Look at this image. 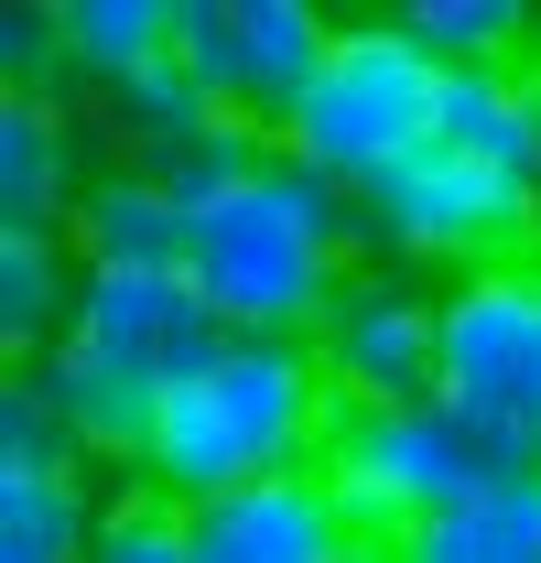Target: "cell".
<instances>
[{
  "instance_id": "1",
  "label": "cell",
  "mask_w": 541,
  "mask_h": 563,
  "mask_svg": "<svg viewBox=\"0 0 541 563\" xmlns=\"http://www.w3.org/2000/svg\"><path fill=\"white\" fill-rule=\"evenodd\" d=\"M368 272H498L541 261V66L444 76L433 141L357 196Z\"/></svg>"
},
{
  "instance_id": "2",
  "label": "cell",
  "mask_w": 541,
  "mask_h": 563,
  "mask_svg": "<svg viewBox=\"0 0 541 563\" xmlns=\"http://www.w3.org/2000/svg\"><path fill=\"white\" fill-rule=\"evenodd\" d=\"M336 379L325 357L292 347V336H228L196 379L163 390V422H152V455H141V498L163 509H217L239 488H270V477H314L325 444H336Z\"/></svg>"
},
{
  "instance_id": "3",
  "label": "cell",
  "mask_w": 541,
  "mask_h": 563,
  "mask_svg": "<svg viewBox=\"0 0 541 563\" xmlns=\"http://www.w3.org/2000/svg\"><path fill=\"white\" fill-rule=\"evenodd\" d=\"M357 272H368L357 261V196L314 185L281 152L250 185H228L217 207H196L185 282L217 303L228 336H292V347H314V325L336 314V292Z\"/></svg>"
},
{
  "instance_id": "4",
  "label": "cell",
  "mask_w": 541,
  "mask_h": 563,
  "mask_svg": "<svg viewBox=\"0 0 541 563\" xmlns=\"http://www.w3.org/2000/svg\"><path fill=\"white\" fill-rule=\"evenodd\" d=\"M433 109H444V66L401 33V11H368V22H336V55L314 66L303 109L270 131V152L336 196H368L433 141Z\"/></svg>"
},
{
  "instance_id": "5",
  "label": "cell",
  "mask_w": 541,
  "mask_h": 563,
  "mask_svg": "<svg viewBox=\"0 0 541 563\" xmlns=\"http://www.w3.org/2000/svg\"><path fill=\"white\" fill-rule=\"evenodd\" d=\"M498 477H531L487 422H466L444 390L433 401H390V412H346L336 444H325V488L346 498V520L368 542H411L433 531L455 498L498 488Z\"/></svg>"
},
{
  "instance_id": "6",
  "label": "cell",
  "mask_w": 541,
  "mask_h": 563,
  "mask_svg": "<svg viewBox=\"0 0 541 563\" xmlns=\"http://www.w3.org/2000/svg\"><path fill=\"white\" fill-rule=\"evenodd\" d=\"M444 401L541 466V261L444 282Z\"/></svg>"
},
{
  "instance_id": "7",
  "label": "cell",
  "mask_w": 541,
  "mask_h": 563,
  "mask_svg": "<svg viewBox=\"0 0 541 563\" xmlns=\"http://www.w3.org/2000/svg\"><path fill=\"white\" fill-rule=\"evenodd\" d=\"M325 55H336V22L314 0H185V76L239 131H281Z\"/></svg>"
},
{
  "instance_id": "8",
  "label": "cell",
  "mask_w": 541,
  "mask_h": 563,
  "mask_svg": "<svg viewBox=\"0 0 541 563\" xmlns=\"http://www.w3.org/2000/svg\"><path fill=\"white\" fill-rule=\"evenodd\" d=\"M314 357H325L346 412L433 401L444 390V292L422 272H357L336 292V314L314 325Z\"/></svg>"
},
{
  "instance_id": "9",
  "label": "cell",
  "mask_w": 541,
  "mask_h": 563,
  "mask_svg": "<svg viewBox=\"0 0 541 563\" xmlns=\"http://www.w3.org/2000/svg\"><path fill=\"white\" fill-rule=\"evenodd\" d=\"M66 336L98 347L109 368H131L141 390H174V379H196L206 357L228 347L217 303L185 272H87V303H76Z\"/></svg>"
},
{
  "instance_id": "10",
  "label": "cell",
  "mask_w": 541,
  "mask_h": 563,
  "mask_svg": "<svg viewBox=\"0 0 541 563\" xmlns=\"http://www.w3.org/2000/svg\"><path fill=\"white\" fill-rule=\"evenodd\" d=\"M185 542L196 563H357L368 531L346 520V498L314 477H270V488H239L217 509H185Z\"/></svg>"
},
{
  "instance_id": "11",
  "label": "cell",
  "mask_w": 541,
  "mask_h": 563,
  "mask_svg": "<svg viewBox=\"0 0 541 563\" xmlns=\"http://www.w3.org/2000/svg\"><path fill=\"white\" fill-rule=\"evenodd\" d=\"M98 163L66 98H0V239H66Z\"/></svg>"
},
{
  "instance_id": "12",
  "label": "cell",
  "mask_w": 541,
  "mask_h": 563,
  "mask_svg": "<svg viewBox=\"0 0 541 563\" xmlns=\"http://www.w3.org/2000/svg\"><path fill=\"white\" fill-rule=\"evenodd\" d=\"M66 239H76L87 272H185L196 217H185V196H174L163 174H141V163H98V185H87V207H76Z\"/></svg>"
},
{
  "instance_id": "13",
  "label": "cell",
  "mask_w": 541,
  "mask_h": 563,
  "mask_svg": "<svg viewBox=\"0 0 541 563\" xmlns=\"http://www.w3.org/2000/svg\"><path fill=\"white\" fill-rule=\"evenodd\" d=\"M55 22H66V76L87 98L185 55V0H55Z\"/></svg>"
},
{
  "instance_id": "14",
  "label": "cell",
  "mask_w": 541,
  "mask_h": 563,
  "mask_svg": "<svg viewBox=\"0 0 541 563\" xmlns=\"http://www.w3.org/2000/svg\"><path fill=\"white\" fill-rule=\"evenodd\" d=\"M109 509L87 466H0V563H87Z\"/></svg>"
},
{
  "instance_id": "15",
  "label": "cell",
  "mask_w": 541,
  "mask_h": 563,
  "mask_svg": "<svg viewBox=\"0 0 541 563\" xmlns=\"http://www.w3.org/2000/svg\"><path fill=\"white\" fill-rule=\"evenodd\" d=\"M98 131L120 141L109 163H141V174H174V163H185L196 141H217L228 120L206 109V87L185 76V55H174V66H152V76H131V87H109V98H98Z\"/></svg>"
},
{
  "instance_id": "16",
  "label": "cell",
  "mask_w": 541,
  "mask_h": 563,
  "mask_svg": "<svg viewBox=\"0 0 541 563\" xmlns=\"http://www.w3.org/2000/svg\"><path fill=\"white\" fill-rule=\"evenodd\" d=\"M76 303H87L76 239H0V347H11V368H33L44 347H66Z\"/></svg>"
},
{
  "instance_id": "17",
  "label": "cell",
  "mask_w": 541,
  "mask_h": 563,
  "mask_svg": "<svg viewBox=\"0 0 541 563\" xmlns=\"http://www.w3.org/2000/svg\"><path fill=\"white\" fill-rule=\"evenodd\" d=\"M390 563H541V466L531 477H498V488L455 498L433 531L390 542Z\"/></svg>"
},
{
  "instance_id": "18",
  "label": "cell",
  "mask_w": 541,
  "mask_h": 563,
  "mask_svg": "<svg viewBox=\"0 0 541 563\" xmlns=\"http://www.w3.org/2000/svg\"><path fill=\"white\" fill-rule=\"evenodd\" d=\"M401 33L444 76H476V66H531L541 11H520V0H401Z\"/></svg>"
},
{
  "instance_id": "19",
  "label": "cell",
  "mask_w": 541,
  "mask_h": 563,
  "mask_svg": "<svg viewBox=\"0 0 541 563\" xmlns=\"http://www.w3.org/2000/svg\"><path fill=\"white\" fill-rule=\"evenodd\" d=\"M0 76H11V98H66V22H55V0H11L0 11Z\"/></svg>"
},
{
  "instance_id": "20",
  "label": "cell",
  "mask_w": 541,
  "mask_h": 563,
  "mask_svg": "<svg viewBox=\"0 0 541 563\" xmlns=\"http://www.w3.org/2000/svg\"><path fill=\"white\" fill-rule=\"evenodd\" d=\"M0 466H87V455L66 444V422H55V401H44L33 368L0 379Z\"/></svg>"
},
{
  "instance_id": "21",
  "label": "cell",
  "mask_w": 541,
  "mask_h": 563,
  "mask_svg": "<svg viewBox=\"0 0 541 563\" xmlns=\"http://www.w3.org/2000/svg\"><path fill=\"white\" fill-rule=\"evenodd\" d=\"M87 563H196L185 509H163V498H109V531H98Z\"/></svg>"
}]
</instances>
